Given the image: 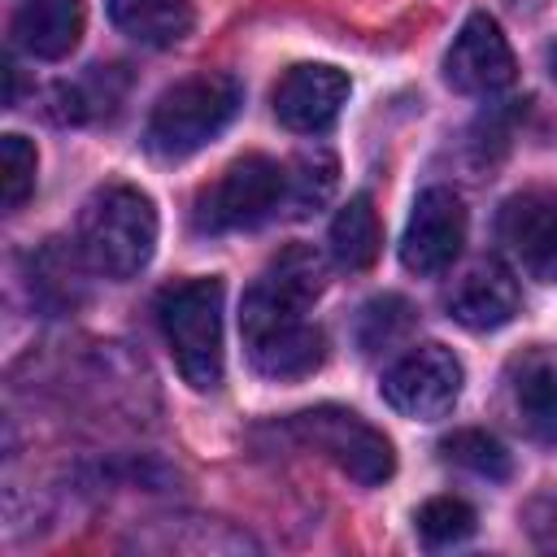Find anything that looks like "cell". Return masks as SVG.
<instances>
[{
    "instance_id": "16",
    "label": "cell",
    "mask_w": 557,
    "mask_h": 557,
    "mask_svg": "<svg viewBox=\"0 0 557 557\" xmlns=\"http://www.w3.org/2000/svg\"><path fill=\"white\" fill-rule=\"evenodd\" d=\"M383 248V231H379V213L370 205V196H352L335 222H331V257L344 270H370L374 257Z\"/></svg>"
},
{
    "instance_id": "15",
    "label": "cell",
    "mask_w": 557,
    "mask_h": 557,
    "mask_svg": "<svg viewBox=\"0 0 557 557\" xmlns=\"http://www.w3.org/2000/svg\"><path fill=\"white\" fill-rule=\"evenodd\" d=\"M109 17L144 48H174L196 22L191 0H109Z\"/></svg>"
},
{
    "instance_id": "11",
    "label": "cell",
    "mask_w": 557,
    "mask_h": 557,
    "mask_svg": "<svg viewBox=\"0 0 557 557\" xmlns=\"http://www.w3.org/2000/svg\"><path fill=\"white\" fill-rule=\"evenodd\" d=\"M344 100H348V74L335 70V65L305 61V65H292L278 78L274 117L296 135H318L339 117Z\"/></svg>"
},
{
    "instance_id": "19",
    "label": "cell",
    "mask_w": 557,
    "mask_h": 557,
    "mask_svg": "<svg viewBox=\"0 0 557 557\" xmlns=\"http://www.w3.org/2000/svg\"><path fill=\"white\" fill-rule=\"evenodd\" d=\"M409 326H413V305L405 296H374L357 313V344L361 352H383L396 339H405Z\"/></svg>"
},
{
    "instance_id": "20",
    "label": "cell",
    "mask_w": 557,
    "mask_h": 557,
    "mask_svg": "<svg viewBox=\"0 0 557 557\" xmlns=\"http://www.w3.org/2000/svg\"><path fill=\"white\" fill-rule=\"evenodd\" d=\"M418 535H422L431 548L461 544V540L474 535V509H470L461 496H431V500L418 509Z\"/></svg>"
},
{
    "instance_id": "1",
    "label": "cell",
    "mask_w": 557,
    "mask_h": 557,
    "mask_svg": "<svg viewBox=\"0 0 557 557\" xmlns=\"http://www.w3.org/2000/svg\"><path fill=\"white\" fill-rule=\"evenodd\" d=\"M322 292V257L305 244L283 248L265 274L244 292L239 331L257 374L265 379H305L322 366L326 339L313 322H305V305Z\"/></svg>"
},
{
    "instance_id": "5",
    "label": "cell",
    "mask_w": 557,
    "mask_h": 557,
    "mask_svg": "<svg viewBox=\"0 0 557 557\" xmlns=\"http://www.w3.org/2000/svg\"><path fill=\"white\" fill-rule=\"evenodd\" d=\"M287 431H292L305 448L322 453L335 470H344L348 479H357V483H366V487L392 479V470H396L392 440H387L383 431H374V426H370L361 413H352V409L318 405V409L296 413V418L287 422Z\"/></svg>"
},
{
    "instance_id": "7",
    "label": "cell",
    "mask_w": 557,
    "mask_h": 557,
    "mask_svg": "<svg viewBox=\"0 0 557 557\" xmlns=\"http://www.w3.org/2000/svg\"><path fill=\"white\" fill-rule=\"evenodd\" d=\"M461 361L444 344H418L383 374V400L418 422L444 418L461 396Z\"/></svg>"
},
{
    "instance_id": "9",
    "label": "cell",
    "mask_w": 557,
    "mask_h": 557,
    "mask_svg": "<svg viewBox=\"0 0 557 557\" xmlns=\"http://www.w3.org/2000/svg\"><path fill=\"white\" fill-rule=\"evenodd\" d=\"M513 265L535 283H557V191H518L496 218Z\"/></svg>"
},
{
    "instance_id": "6",
    "label": "cell",
    "mask_w": 557,
    "mask_h": 557,
    "mask_svg": "<svg viewBox=\"0 0 557 557\" xmlns=\"http://www.w3.org/2000/svg\"><path fill=\"white\" fill-rule=\"evenodd\" d=\"M287 200V170L265 152H248L222 170L213 187L196 196L200 231H252Z\"/></svg>"
},
{
    "instance_id": "17",
    "label": "cell",
    "mask_w": 557,
    "mask_h": 557,
    "mask_svg": "<svg viewBox=\"0 0 557 557\" xmlns=\"http://www.w3.org/2000/svg\"><path fill=\"white\" fill-rule=\"evenodd\" d=\"M440 453L453 461V466H461V470H470V474H479V479H509L513 474V457L505 453V444L496 440V435H487V431H453V435H444V444H440Z\"/></svg>"
},
{
    "instance_id": "3",
    "label": "cell",
    "mask_w": 557,
    "mask_h": 557,
    "mask_svg": "<svg viewBox=\"0 0 557 557\" xmlns=\"http://www.w3.org/2000/svg\"><path fill=\"white\" fill-rule=\"evenodd\" d=\"M244 104V87L231 74H196L174 83L148 113L144 144L161 161H183L218 139Z\"/></svg>"
},
{
    "instance_id": "12",
    "label": "cell",
    "mask_w": 557,
    "mask_h": 557,
    "mask_svg": "<svg viewBox=\"0 0 557 557\" xmlns=\"http://www.w3.org/2000/svg\"><path fill=\"white\" fill-rule=\"evenodd\" d=\"M513 413L531 440L557 444V348H527L509 366Z\"/></svg>"
},
{
    "instance_id": "13",
    "label": "cell",
    "mask_w": 557,
    "mask_h": 557,
    "mask_svg": "<svg viewBox=\"0 0 557 557\" xmlns=\"http://www.w3.org/2000/svg\"><path fill=\"white\" fill-rule=\"evenodd\" d=\"M83 0H22L13 13V44L39 61H61L83 39Z\"/></svg>"
},
{
    "instance_id": "14",
    "label": "cell",
    "mask_w": 557,
    "mask_h": 557,
    "mask_svg": "<svg viewBox=\"0 0 557 557\" xmlns=\"http://www.w3.org/2000/svg\"><path fill=\"white\" fill-rule=\"evenodd\" d=\"M448 318L466 331H496L518 313V283L500 265H474L448 292Z\"/></svg>"
},
{
    "instance_id": "4",
    "label": "cell",
    "mask_w": 557,
    "mask_h": 557,
    "mask_svg": "<svg viewBox=\"0 0 557 557\" xmlns=\"http://www.w3.org/2000/svg\"><path fill=\"white\" fill-rule=\"evenodd\" d=\"M161 335L196 392L222 383V278H183L157 296Z\"/></svg>"
},
{
    "instance_id": "2",
    "label": "cell",
    "mask_w": 557,
    "mask_h": 557,
    "mask_svg": "<svg viewBox=\"0 0 557 557\" xmlns=\"http://www.w3.org/2000/svg\"><path fill=\"white\" fill-rule=\"evenodd\" d=\"M157 248V209L131 183H104L91 191L78 218V252L104 278H135Z\"/></svg>"
},
{
    "instance_id": "21",
    "label": "cell",
    "mask_w": 557,
    "mask_h": 557,
    "mask_svg": "<svg viewBox=\"0 0 557 557\" xmlns=\"http://www.w3.org/2000/svg\"><path fill=\"white\" fill-rule=\"evenodd\" d=\"M35 191V144L22 135H4L0 139V196L4 209H22L26 196Z\"/></svg>"
},
{
    "instance_id": "18",
    "label": "cell",
    "mask_w": 557,
    "mask_h": 557,
    "mask_svg": "<svg viewBox=\"0 0 557 557\" xmlns=\"http://www.w3.org/2000/svg\"><path fill=\"white\" fill-rule=\"evenodd\" d=\"M335 174L339 170H335V157L331 152H322V148L300 152L296 165L287 170V209L296 218H305L318 205H326V196L335 191Z\"/></svg>"
},
{
    "instance_id": "10",
    "label": "cell",
    "mask_w": 557,
    "mask_h": 557,
    "mask_svg": "<svg viewBox=\"0 0 557 557\" xmlns=\"http://www.w3.org/2000/svg\"><path fill=\"white\" fill-rule=\"evenodd\" d=\"M518 74L513 65V48L500 35L496 17L487 13H470L461 22V30L453 35V48L444 57V78L466 91V96H492L500 87H509Z\"/></svg>"
},
{
    "instance_id": "8",
    "label": "cell",
    "mask_w": 557,
    "mask_h": 557,
    "mask_svg": "<svg viewBox=\"0 0 557 557\" xmlns=\"http://www.w3.org/2000/svg\"><path fill=\"white\" fill-rule=\"evenodd\" d=\"M466 244V209L448 187H426L413 200V213L405 222L400 235V261L405 270L435 278L444 270H453V261L461 257Z\"/></svg>"
},
{
    "instance_id": "22",
    "label": "cell",
    "mask_w": 557,
    "mask_h": 557,
    "mask_svg": "<svg viewBox=\"0 0 557 557\" xmlns=\"http://www.w3.org/2000/svg\"><path fill=\"white\" fill-rule=\"evenodd\" d=\"M548 70H553V78H557V44L548 48Z\"/></svg>"
}]
</instances>
